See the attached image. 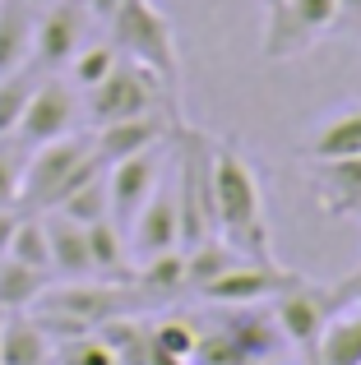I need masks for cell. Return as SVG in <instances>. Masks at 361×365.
Wrapping results in <instances>:
<instances>
[{"mask_svg": "<svg viewBox=\"0 0 361 365\" xmlns=\"http://www.w3.org/2000/svg\"><path fill=\"white\" fill-rule=\"evenodd\" d=\"M292 282H301V273H292V268H283V264L241 259V264H232L223 277H213L199 296L213 301V305H260V301H273L278 292H288Z\"/></svg>", "mask_w": 361, "mask_h": 365, "instance_id": "30bf717a", "label": "cell"}, {"mask_svg": "<svg viewBox=\"0 0 361 365\" xmlns=\"http://www.w3.org/2000/svg\"><path fill=\"white\" fill-rule=\"evenodd\" d=\"M93 42V9L88 0H51L33 24V65L46 74L65 70Z\"/></svg>", "mask_w": 361, "mask_h": 365, "instance_id": "52a82bcc", "label": "cell"}, {"mask_svg": "<svg viewBox=\"0 0 361 365\" xmlns=\"http://www.w3.org/2000/svg\"><path fill=\"white\" fill-rule=\"evenodd\" d=\"M33 5L28 0H0V74L33 61Z\"/></svg>", "mask_w": 361, "mask_h": 365, "instance_id": "ac0fdd59", "label": "cell"}, {"mask_svg": "<svg viewBox=\"0 0 361 365\" xmlns=\"http://www.w3.org/2000/svg\"><path fill=\"white\" fill-rule=\"evenodd\" d=\"M42 74L46 70H37L33 61L9 70V74H0V139H9V134L19 130V116H24V107H28V98H33Z\"/></svg>", "mask_w": 361, "mask_h": 365, "instance_id": "7402d4cb", "label": "cell"}, {"mask_svg": "<svg viewBox=\"0 0 361 365\" xmlns=\"http://www.w3.org/2000/svg\"><path fill=\"white\" fill-rule=\"evenodd\" d=\"M338 28H361V0H338L334 33H338Z\"/></svg>", "mask_w": 361, "mask_h": 365, "instance_id": "4dcf8cb0", "label": "cell"}, {"mask_svg": "<svg viewBox=\"0 0 361 365\" xmlns=\"http://www.w3.org/2000/svg\"><path fill=\"white\" fill-rule=\"evenodd\" d=\"M46 222V245H51V273H61L65 282H79V277H93V259H88V236H83L79 222L61 213H42Z\"/></svg>", "mask_w": 361, "mask_h": 365, "instance_id": "9a60e30c", "label": "cell"}, {"mask_svg": "<svg viewBox=\"0 0 361 365\" xmlns=\"http://www.w3.org/2000/svg\"><path fill=\"white\" fill-rule=\"evenodd\" d=\"M88 236V259H93V277H107V282H121L130 277V245H126V232H121L111 217L83 227Z\"/></svg>", "mask_w": 361, "mask_h": 365, "instance_id": "d6986e66", "label": "cell"}, {"mask_svg": "<svg viewBox=\"0 0 361 365\" xmlns=\"http://www.w3.org/2000/svg\"><path fill=\"white\" fill-rule=\"evenodd\" d=\"M42 292H46V273H37L28 264H14V259H0V310L5 314L33 310Z\"/></svg>", "mask_w": 361, "mask_h": 365, "instance_id": "44dd1931", "label": "cell"}, {"mask_svg": "<svg viewBox=\"0 0 361 365\" xmlns=\"http://www.w3.org/2000/svg\"><path fill=\"white\" fill-rule=\"evenodd\" d=\"M167 171H172V139L107 167V204H111V222H116L121 232H130L135 213L153 199V190L163 185Z\"/></svg>", "mask_w": 361, "mask_h": 365, "instance_id": "8992f818", "label": "cell"}, {"mask_svg": "<svg viewBox=\"0 0 361 365\" xmlns=\"http://www.w3.org/2000/svg\"><path fill=\"white\" fill-rule=\"evenodd\" d=\"M121 0H88V9H93V19H107L111 9H116Z\"/></svg>", "mask_w": 361, "mask_h": 365, "instance_id": "d6a6232c", "label": "cell"}, {"mask_svg": "<svg viewBox=\"0 0 361 365\" xmlns=\"http://www.w3.org/2000/svg\"><path fill=\"white\" fill-rule=\"evenodd\" d=\"M79 120H83V102H79V93L70 88V79L42 74L37 88H33V98H28V107H24V116H19L14 139L24 143V148H37V143H51V139L74 134Z\"/></svg>", "mask_w": 361, "mask_h": 365, "instance_id": "9c48e42d", "label": "cell"}, {"mask_svg": "<svg viewBox=\"0 0 361 365\" xmlns=\"http://www.w3.org/2000/svg\"><path fill=\"white\" fill-rule=\"evenodd\" d=\"M325 158H361V107H347L310 130V139L301 143V162Z\"/></svg>", "mask_w": 361, "mask_h": 365, "instance_id": "2e32d148", "label": "cell"}, {"mask_svg": "<svg viewBox=\"0 0 361 365\" xmlns=\"http://www.w3.org/2000/svg\"><path fill=\"white\" fill-rule=\"evenodd\" d=\"M338 305H347L338 292H325V287H315V282L301 277V282H292L288 292L273 296L269 310H273V319H278V333L301 351V356H306V365H315L320 333H325L329 314H334Z\"/></svg>", "mask_w": 361, "mask_h": 365, "instance_id": "ba28073f", "label": "cell"}, {"mask_svg": "<svg viewBox=\"0 0 361 365\" xmlns=\"http://www.w3.org/2000/svg\"><path fill=\"white\" fill-rule=\"evenodd\" d=\"M126 245H130V259H153V255H167V250H180V213H176V190L158 185L153 199H148L144 208L135 213V222H130L126 232Z\"/></svg>", "mask_w": 361, "mask_h": 365, "instance_id": "8fae6325", "label": "cell"}, {"mask_svg": "<svg viewBox=\"0 0 361 365\" xmlns=\"http://www.w3.org/2000/svg\"><path fill=\"white\" fill-rule=\"evenodd\" d=\"M0 365H56V342L37 314L19 310L0 319Z\"/></svg>", "mask_w": 361, "mask_h": 365, "instance_id": "5bb4252c", "label": "cell"}, {"mask_svg": "<svg viewBox=\"0 0 361 365\" xmlns=\"http://www.w3.org/2000/svg\"><path fill=\"white\" fill-rule=\"evenodd\" d=\"M139 292H153V296H176L185 292V255L180 250H167V255H153L139 264Z\"/></svg>", "mask_w": 361, "mask_h": 365, "instance_id": "484cf974", "label": "cell"}, {"mask_svg": "<svg viewBox=\"0 0 361 365\" xmlns=\"http://www.w3.org/2000/svg\"><path fill=\"white\" fill-rule=\"evenodd\" d=\"M56 365H116V351L98 333H79V338L56 342Z\"/></svg>", "mask_w": 361, "mask_h": 365, "instance_id": "f546056e", "label": "cell"}, {"mask_svg": "<svg viewBox=\"0 0 361 365\" xmlns=\"http://www.w3.org/2000/svg\"><path fill=\"white\" fill-rule=\"evenodd\" d=\"M5 259L28 264V268H37V273L51 277V245H46V222H42V213H37V217H19L14 241H9Z\"/></svg>", "mask_w": 361, "mask_h": 365, "instance_id": "cb8c5ba5", "label": "cell"}, {"mask_svg": "<svg viewBox=\"0 0 361 365\" xmlns=\"http://www.w3.org/2000/svg\"><path fill=\"white\" fill-rule=\"evenodd\" d=\"M213 222L232 250L260 264H278L273 255V232L264 217V185L255 162L241 153V143L227 134L213 139Z\"/></svg>", "mask_w": 361, "mask_h": 365, "instance_id": "6da1fadb", "label": "cell"}, {"mask_svg": "<svg viewBox=\"0 0 361 365\" xmlns=\"http://www.w3.org/2000/svg\"><path fill=\"white\" fill-rule=\"evenodd\" d=\"M180 255H185V287H190V292H204L213 277H223L232 264H241V259H245L241 250H232L223 236H208V241L180 250Z\"/></svg>", "mask_w": 361, "mask_h": 365, "instance_id": "ffe728a7", "label": "cell"}, {"mask_svg": "<svg viewBox=\"0 0 361 365\" xmlns=\"http://www.w3.org/2000/svg\"><path fill=\"white\" fill-rule=\"evenodd\" d=\"M148 333H153V342H158L163 351H172L176 361L190 365V351H195V342H199V324H195V319H185V314H172V319L148 324Z\"/></svg>", "mask_w": 361, "mask_h": 365, "instance_id": "83f0119b", "label": "cell"}, {"mask_svg": "<svg viewBox=\"0 0 361 365\" xmlns=\"http://www.w3.org/2000/svg\"><path fill=\"white\" fill-rule=\"evenodd\" d=\"M190 365H255V356L223 329V324H213V329H199V342H195V351H190Z\"/></svg>", "mask_w": 361, "mask_h": 365, "instance_id": "4316f807", "label": "cell"}, {"mask_svg": "<svg viewBox=\"0 0 361 365\" xmlns=\"http://www.w3.org/2000/svg\"><path fill=\"white\" fill-rule=\"evenodd\" d=\"M24 143L9 134L0 139V208H19V190H24Z\"/></svg>", "mask_w": 361, "mask_h": 365, "instance_id": "f1b7e54d", "label": "cell"}, {"mask_svg": "<svg viewBox=\"0 0 361 365\" xmlns=\"http://www.w3.org/2000/svg\"><path fill=\"white\" fill-rule=\"evenodd\" d=\"M107 42L121 51V61L144 65L148 74L167 83L180 98V51H176V28L153 0H121L107 19Z\"/></svg>", "mask_w": 361, "mask_h": 365, "instance_id": "7a4b0ae2", "label": "cell"}, {"mask_svg": "<svg viewBox=\"0 0 361 365\" xmlns=\"http://www.w3.org/2000/svg\"><path fill=\"white\" fill-rule=\"evenodd\" d=\"M315 365H361V301L352 310L338 305L329 314L325 333H320V347H315Z\"/></svg>", "mask_w": 361, "mask_h": 365, "instance_id": "e0dca14e", "label": "cell"}, {"mask_svg": "<svg viewBox=\"0 0 361 365\" xmlns=\"http://www.w3.org/2000/svg\"><path fill=\"white\" fill-rule=\"evenodd\" d=\"M306 190L329 217H361V158L306 162Z\"/></svg>", "mask_w": 361, "mask_h": 365, "instance_id": "7c38bea8", "label": "cell"}, {"mask_svg": "<svg viewBox=\"0 0 361 365\" xmlns=\"http://www.w3.org/2000/svg\"><path fill=\"white\" fill-rule=\"evenodd\" d=\"M51 213L70 217V222H79V227H93V222H102V217H111V204H107V171H98V176L83 180L79 190H70V195H65L61 204L51 208Z\"/></svg>", "mask_w": 361, "mask_h": 365, "instance_id": "603a6c76", "label": "cell"}, {"mask_svg": "<svg viewBox=\"0 0 361 365\" xmlns=\"http://www.w3.org/2000/svg\"><path fill=\"white\" fill-rule=\"evenodd\" d=\"M176 125H180V120H176V116H167V111H153V116H135V120L98 125V130H93V153H98L102 167H111V162L135 158V153L153 148V143H167Z\"/></svg>", "mask_w": 361, "mask_h": 365, "instance_id": "4fadbf2b", "label": "cell"}, {"mask_svg": "<svg viewBox=\"0 0 361 365\" xmlns=\"http://www.w3.org/2000/svg\"><path fill=\"white\" fill-rule=\"evenodd\" d=\"M264 5H269V0H264Z\"/></svg>", "mask_w": 361, "mask_h": 365, "instance_id": "836d02e7", "label": "cell"}, {"mask_svg": "<svg viewBox=\"0 0 361 365\" xmlns=\"http://www.w3.org/2000/svg\"><path fill=\"white\" fill-rule=\"evenodd\" d=\"M121 65V51L111 42H88L79 56H74L65 70H70V88L74 93H88V88H98L102 79H107L111 70Z\"/></svg>", "mask_w": 361, "mask_h": 365, "instance_id": "d4e9b609", "label": "cell"}, {"mask_svg": "<svg viewBox=\"0 0 361 365\" xmlns=\"http://www.w3.org/2000/svg\"><path fill=\"white\" fill-rule=\"evenodd\" d=\"M98 171H107L93 153V134H65V139L37 143L28 148L24 162V190H19V204L37 208V213H51L70 190H79L83 180H93Z\"/></svg>", "mask_w": 361, "mask_h": 365, "instance_id": "3957f363", "label": "cell"}, {"mask_svg": "<svg viewBox=\"0 0 361 365\" xmlns=\"http://www.w3.org/2000/svg\"><path fill=\"white\" fill-rule=\"evenodd\" d=\"M19 208H0V259H5V250H9V241H14V227H19Z\"/></svg>", "mask_w": 361, "mask_h": 365, "instance_id": "1f68e13d", "label": "cell"}, {"mask_svg": "<svg viewBox=\"0 0 361 365\" xmlns=\"http://www.w3.org/2000/svg\"><path fill=\"white\" fill-rule=\"evenodd\" d=\"M153 111H167V116L180 120L176 111V93L167 88L158 74H148L144 65L121 61L98 88L83 93V116L88 125H111V120H135V116H153Z\"/></svg>", "mask_w": 361, "mask_h": 365, "instance_id": "277c9868", "label": "cell"}, {"mask_svg": "<svg viewBox=\"0 0 361 365\" xmlns=\"http://www.w3.org/2000/svg\"><path fill=\"white\" fill-rule=\"evenodd\" d=\"M264 19V56L269 61H292L306 56L325 33H334L338 0H269Z\"/></svg>", "mask_w": 361, "mask_h": 365, "instance_id": "5b68a950", "label": "cell"}]
</instances>
